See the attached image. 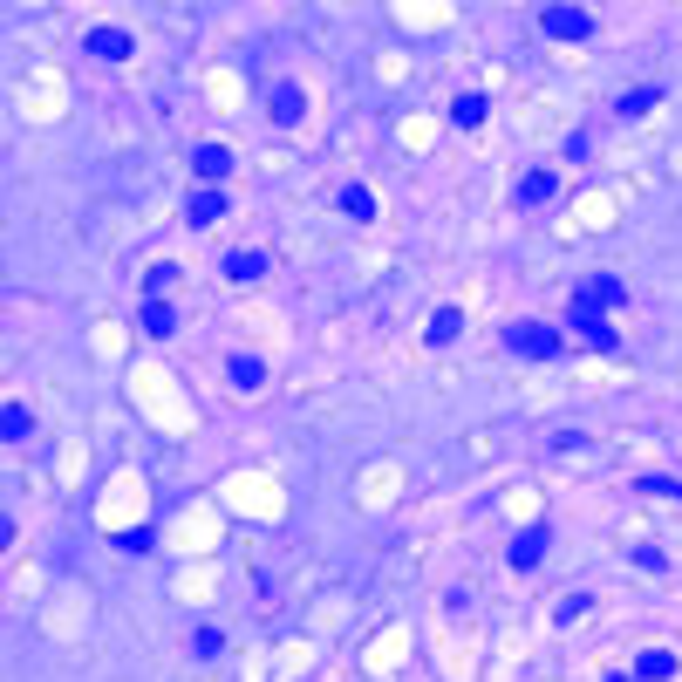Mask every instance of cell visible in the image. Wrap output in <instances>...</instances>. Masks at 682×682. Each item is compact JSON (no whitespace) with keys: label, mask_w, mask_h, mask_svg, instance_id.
Listing matches in <instances>:
<instances>
[{"label":"cell","mask_w":682,"mask_h":682,"mask_svg":"<svg viewBox=\"0 0 682 682\" xmlns=\"http://www.w3.org/2000/svg\"><path fill=\"white\" fill-rule=\"evenodd\" d=\"M505 348L526 355V362H546V355H560V328H546V321H512V328H505Z\"/></svg>","instance_id":"obj_1"},{"label":"cell","mask_w":682,"mask_h":682,"mask_svg":"<svg viewBox=\"0 0 682 682\" xmlns=\"http://www.w3.org/2000/svg\"><path fill=\"white\" fill-rule=\"evenodd\" d=\"M573 307H587V314H601V307H621V280L614 273H594V280H580V301Z\"/></svg>","instance_id":"obj_2"},{"label":"cell","mask_w":682,"mask_h":682,"mask_svg":"<svg viewBox=\"0 0 682 682\" xmlns=\"http://www.w3.org/2000/svg\"><path fill=\"white\" fill-rule=\"evenodd\" d=\"M587 28H594V21H587L580 7H553V14H546V35H553V41H560V35H567V41H580Z\"/></svg>","instance_id":"obj_3"},{"label":"cell","mask_w":682,"mask_h":682,"mask_svg":"<svg viewBox=\"0 0 682 682\" xmlns=\"http://www.w3.org/2000/svg\"><path fill=\"white\" fill-rule=\"evenodd\" d=\"M89 55H103V62H123V55H130V28H96V35H89Z\"/></svg>","instance_id":"obj_4"},{"label":"cell","mask_w":682,"mask_h":682,"mask_svg":"<svg viewBox=\"0 0 682 682\" xmlns=\"http://www.w3.org/2000/svg\"><path fill=\"white\" fill-rule=\"evenodd\" d=\"M573 328H580V341H587V348H614V328H607L601 314H587V307H573Z\"/></svg>","instance_id":"obj_5"},{"label":"cell","mask_w":682,"mask_h":682,"mask_svg":"<svg viewBox=\"0 0 682 682\" xmlns=\"http://www.w3.org/2000/svg\"><path fill=\"white\" fill-rule=\"evenodd\" d=\"M301 110H307V96L294 82H280V89H273V123H301Z\"/></svg>","instance_id":"obj_6"},{"label":"cell","mask_w":682,"mask_h":682,"mask_svg":"<svg viewBox=\"0 0 682 682\" xmlns=\"http://www.w3.org/2000/svg\"><path fill=\"white\" fill-rule=\"evenodd\" d=\"M191 171H198V178H226V171H232V151H226V144H205V151L191 157Z\"/></svg>","instance_id":"obj_7"},{"label":"cell","mask_w":682,"mask_h":682,"mask_svg":"<svg viewBox=\"0 0 682 682\" xmlns=\"http://www.w3.org/2000/svg\"><path fill=\"white\" fill-rule=\"evenodd\" d=\"M635 676H642V682H669V676H676V655H669V648H648L642 662H635Z\"/></svg>","instance_id":"obj_8"},{"label":"cell","mask_w":682,"mask_h":682,"mask_svg":"<svg viewBox=\"0 0 682 682\" xmlns=\"http://www.w3.org/2000/svg\"><path fill=\"white\" fill-rule=\"evenodd\" d=\"M539 553H546V532H539V526L512 539V567H539Z\"/></svg>","instance_id":"obj_9"},{"label":"cell","mask_w":682,"mask_h":682,"mask_svg":"<svg viewBox=\"0 0 682 682\" xmlns=\"http://www.w3.org/2000/svg\"><path fill=\"white\" fill-rule=\"evenodd\" d=\"M553 191H560V178H553V171H526V185H519V198H526V205H546Z\"/></svg>","instance_id":"obj_10"},{"label":"cell","mask_w":682,"mask_h":682,"mask_svg":"<svg viewBox=\"0 0 682 682\" xmlns=\"http://www.w3.org/2000/svg\"><path fill=\"white\" fill-rule=\"evenodd\" d=\"M219 212H226V198H219V191H198V198H191V226H212Z\"/></svg>","instance_id":"obj_11"},{"label":"cell","mask_w":682,"mask_h":682,"mask_svg":"<svg viewBox=\"0 0 682 682\" xmlns=\"http://www.w3.org/2000/svg\"><path fill=\"white\" fill-rule=\"evenodd\" d=\"M144 328H151V335H171V328H178V307H171V301H151V307H144Z\"/></svg>","instance_id":"obj_12"},{"label":"cell","mask_w":682,"mask_h":682,"mask_svg":"<svg viewBox=\"0 0 682 682\" xmlns=\"http://www.w3.org/2000/svg\"><path fill=\"white\" fill-rule=\"evenodd\" d=\"M260 273H266L260 253H232V260H226V280H260Z\"/></svg>","instance_id":"obj_13"},{"label":"cell","mask_w":682,"mask_h":682,"mask_svg":"<svg viewBox=\"0 0 682 682\" xmlns=\"http://www.w3.org/2000/svg\"><path fill=\"white\" fill-rule=\"evenodd\" d=\"M451 123H464V130H471V123H485V96H457V103H451Z\"/></svg>","instance_id":"obj_14"},{"label":"cell","mask_w":682,"mask_h":682,"mask_svg":"<svg viewBox=\"0 0 682 682\" xmlns=\"http://www.w3.org/2000/svg\"><path fill=\"white\" fill-rule=\"evenodd\" d=\"M457 335H464V314H457V307H444V314L430 321V341H457Z\"/></svg>","instance_id":"obj_15"},{"label":"cell","mask_w":682,"mask_h":682,"mask_svg":"<svg viewBox=\"0 0 682 682\" xmlns=\"http://www.w3.org/2000/svg\"><path fill=\"white\" fill-rule=\"evenodd\" d=\"M219 648H226V635H219V628H198V635H191V655H205V662H212Z\"/></svg>","instance_id":"obj_16"},{"label":"cell","mask_w":682,"mask_h":682,"mask_svg":"<svg viewBox=\"0 0 682 682\" xmlns=\"http://www.w3.org/2000/svg\"><path fill=\"white\" fill-rule=\"evenodd\" d=\"M655 110V89H628V96H621V116H648Z\"/></svg>","instance_id":"obj_17"},{"label":"cell","mask_w":682,"mask_h":682,"mask_svg":"<svg viewBox=\"0 0 682 682\" xmlns=\"http://www.w3.org/2000/svg\"><path fill=\"white\" fill-rule=\"evenodd\" d=\"M341 205H348V219H369V212H376V205H369V191H362V185H348V191H341Z\"/></svg>","instance_id":"obj_18"},{"label":"cell","mask_w":682,"mask_h":682,"mask_svg":"<svg viewBox=\"0 0 682 682\" xmlns=\"http://www.w3.org/2000/svg\"><path fill=\"white\" fill-rule=\"evenodd\" d=\"M232 382L253 389V382H260V362H253V355H232Z\"/></svg>","instance_id":"obj_19"},{"label":"cell","mask_w":682,"mask_h":682,"mask_svg":"<svg viewBox=\"0 0 682 682\" xmlns=\"http://www.w3.org/2000/svg\"><path fill=\"white\" fill-rule=\"evenodd\" d=\"M178 287V266H151V294H171Z\"/></svg>","instance_id":"obj_20"},{"label":"cell","mask_w":682,"mask_h":682,"mask_svg":"<svg viewBox=\"0 0 682 682\" xmlns=\"http://www.w3.org/2000/svg\"><path fill=\"white\" fill-rule=\"evenodd\" d=\"M28 423H35L28 410H7V423H0V430H7V444H14V437H28Z\"/></svg>","instance_id":"obj_21"},{"label":"cell","mask_w":682,"mask_h":682,"mask_svg":"<svg viewBox=\"0 0 682 682\" xmlns=\"http://www.w3.org/2000/svg\"><path fill=\"white\" fill-rule=\"evenodd\" d=\"M607 682H635V676H607Z\"/></svg>","instance_id":"obj_22"}]
</instances>
